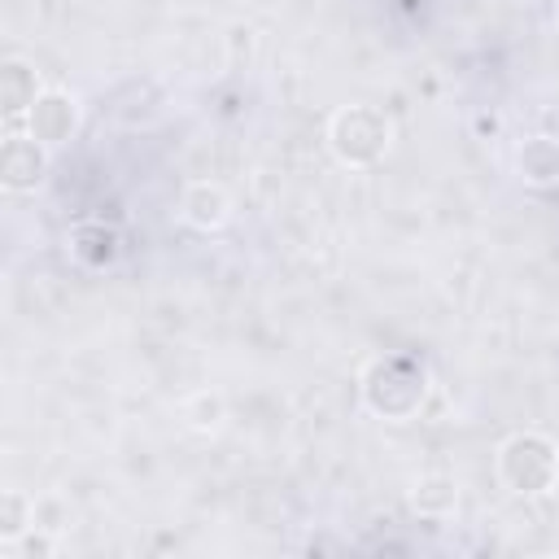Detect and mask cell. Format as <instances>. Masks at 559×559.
<instances>
[{
  "label": "cell",
  "mask_w": 559,
  "mask_h": 559,
  "mask_svg": "<svg viewBox=\"0 0 559 559\" xmlns=\"http://www.w3.org/2000/svg\"><path fill=\"white\" fill-rule=\"evenodd\" d=\"M428 371L406 354H384L362 371V402L380 419H411L424 411Z\"/></svg>",
  "instance_id": "obj_1"
},
{
  "label": "cell",
  "mask_w": 559,
  "mask_h": 559,
  "mask_svg": "<svg viewBox=\"0 0 559 559\" xmlns=\"http://www.w3.org/2000/svg\"><path fill=\"white\" fill-rule=\"evenodd\" d=\"M328 148L341 166H376L389 148V118L376 105H345L328 122Z\"/></svg>",
  "instance_id": "obj_2"
},
{
  "label": "cell",
  "mask_w": 559,
  "mask_h": 559,
  "mask_svg": "<svg viewBox=\"0 0 559 559\" xmlns=\"http://www.w3.org/2000/svg\"><path fill=\"white\" fill-rule=\"evenodd\" d=\"M555 463H559V445L546 437V432H511L502 445H498V480L528 498V493H546L550 489V476H555Z\"/></svg>",
  "instance_id": "obj_3"
},
{
  "label": "cell",
  "mask_w": 559,
  "mask_h": 559,
  "mask_svg": "<svg viewBox=\"0 0 559 559\" xmlns=\"http://www.w3.org/2000/svg\"><path fill=\"white\" fill-rule=\"evenodd\" d=\"M48 175V148L35 140V135H17L9 131L4 144H0V183L4 192L22 197V192H35Z\"/></svg>",
  "instance_id": "obj_4"
},
{
  "label": "cell",
  "mask_w": 559,
  "mask_h": 559,
  "mask_svg": "<svg viewBox=\"0 0 559 559\" xmlns=\"http://www.w3.org/2000/svg\"><path fill=\"white\" fill-rule=\"evenodd\" d=\"M74 131H79V100H74L70 92H61V87L39 92L35 109L26 114V135H35V140L52 153V148H61Z\"/></svg>",
  "instance_id": "obj_5"
},
{
  "label": "cell",
  "mask_w": 559,
  "mask_h": 559,
  "mask_svg": "<svg viewBox=\"0 0 559 559\" xmlns=\"http://www.w3.org/2000/svg\"><path fill=\"white\" fill-rule=\"evenodd\" d=\"M39 92H44V87H39L35 66H31V61H22V57H9V61H4V70H0V109H4L9 131H17V122L35 109Z\"/></svg>",
  "instance_id": "obj_6"
},
{
  "label": "cell",
  "mask_w": 559,
  "mask_h": 559,
  "mask_svg": "<svg viewBox=\"0 0 559 559\" xmlns=\"http://www.w3.org/2000/svg\"><path fill=\"white\" fill-rule=\"evenodd\" d=\"M179 214H183V223L197 227V231H218V227H227V218H231V197H227L218 183L201 179V183H188V188H183Z\"/></svg>",
  "instance_id": "obj_7"
},
{
  "label": "cell",
  "mask_w": 559,
  "mask_h": 559,
  "mask_svg": "<svg viewBox=\"0 0 559 559\" xmlns=\"http://www.w3.org/2000/svg\"><path fill=\"white\" fill-rule=\"evenodd\" d=\"M70 253H74V262H83V266H92V271H105V266L118 262L122 236H118L105 218H83V223L70 231Z\"/></svg>",
  "instance_id": "obj_8"
},
{
  "label": "cell",
  "mask_w": 559,
  "mask_h": 559,
  "mask_svg": "<svg viewBox=\"0 0 559 559\" xmlns=\"http://www.w3.org/2000/svg\"><path fill=\"white\" fill-rule=\"evenodd\" d=\"M515 170H520L524 183H533V188L559 183V140H550V135H533V140L515 153Z\"/></svg>",
  "instance_id": "obj_9"
},
{
  "label": "cell",
  "mask_w": 559,
  "mask_h": 559,
  "mask_svg": "<svg viewBox=\"0 0 559 559\" xmlns=\"http://www.w3.org/2000/svg\"><path fill=\"white\" fill-rule=\"evenodd\" d=\"M411 507L419 515H428V520H441V515H450L459 507V489H454L450 476H424L415 485V493H411Z\"/></svg>",
  "instance_id": "obj_10"
},
{
  "label": "cell",
  "mask_w": 559,
  "mask_h": 559,
  "mask_svg": "<svg viewBox=\"0 0 559 559\" xmlns=\"http://www.w3.org/2000/svg\"><path fill=\"white\" fill-rule=\"evenodd\" d=\"M31 528H35V498H26L22 489H4V502H0V542L13 546Z\"/></svg>",
  "instance_id": "obj_11"
},
{
  "label": "cell",
  "mask_w": 559,
  "mask_h": 559,
  "mask_svg": "<svg viewBox=\"0 0 559 559\" xmlns=\"http://www.w3.org/2000/svg\"><path fill=\"white\" fill-rule=\"evenodd\" d=\"M188 419H192V428H214L223 419V397L201 393L197 402H188Z\"/></svg>",
  "instance_id": "obj_12"
},
{
  "label": "cell",
  "mask_w": 559,
  "mask_h": 559,
  "mask_svg": "<svg viewBox=\"0 0 559 559\" xmlns=\"http://www.w3.org/2000/svg\"><path fill=\"white\" fill-rule=\"evenodd\" d=\"M542 135L559 140V109H546V114H542Z\"/></svg>",
  "instance_id": "obj_13"
},
{
  "label": "cell",
  "mask_w": 559,
  "mask_h": 559,
  "mask_svg": "<svg viewBox=\"0 0 559 559\" xmlns=\"http://www.w3.org/2000/svg\"><path fill=\"white\" fill-rule=\"evenodd\" d=\"M498 127H502V122H498L493 114H480V118H476V131H480V135H493Z\"/></svg>",
  "instance_id": "obj_14"
},
{
  "label": "cell",
  "mask_w": 559,
  "mask_h": 559,
  "mask_svg": "<svg viewBox=\"0 0 559 559\" xmlns=\"http://www.w3.org/2000/svg\"><path fill=\"white\" fill-rule=\"evenodd\" d=\"M26 555H52V542L48 537H31L26 542Z\"/></svg>",
  "instance_id": "obj_15"
},
{
  "label": "cell",
  "mask_w": 559,
  "mask_h": 559,
  "mask_svg": "<svg viewBox=\"0 0 559 559\" xmlns=\"http://www.w3.org/2000/svg\"><path fill=\"white\" fill-rule=\"evenodd\" d=\"M546 493H555V498H559V463H555V476H550V489H546Z\"/></svg>",
  "instance_id": "obj_16"
}]
</instances>
